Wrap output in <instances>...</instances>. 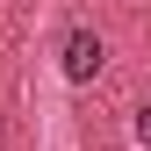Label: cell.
<instances>
[{"label":"cell","instance_id":"7a4b0ae2","mask_svg":"<svg viewBox=\"0 0 151 151\" xmlns=\"http://www.w3.org/2000/svg\"><path fill=\"white\" fill-rule=\"evenodd\" d=\"M129 129H137V144H144V151H151V101H144V108H137V122H129Z\"/></svg>","mask_w":151,"mask_h":151},{"label":"cell","instance_id":"6da1fadb","mask_svg":"<svg viewBox=\"0 0 151 151\" xmlns=\"http://www.w3.org/2000/svg\"><path fill=\"white\" fill-rule=\"evenodd\" d=\"M58 58H65V79H72V86H86L93 72H101V58H108V50H101V36H93V29H72Z\"/></svg>","mask_w":151,"mask_h":151}]
</instances>
